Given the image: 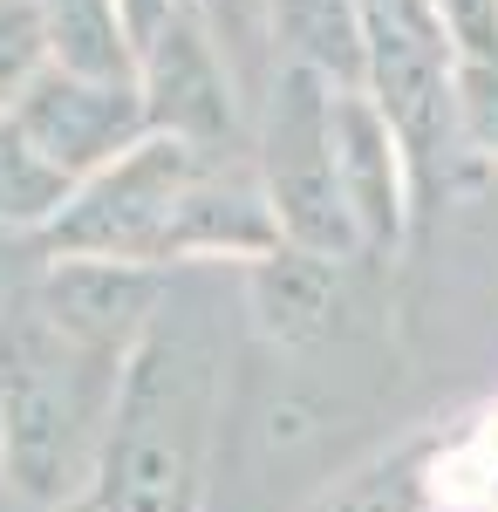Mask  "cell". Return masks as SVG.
<instances>
[{"label": "cell", "instance_id": "obj_16", "mask_svg": "<svg viewBox=\"0 0 498 512\" xmlns=\"http://www.w3.org/2000/svg\"><path fill=\"white\" fill-rule=\"evenodd\" d=\"M55 62L48 48V21L35 0H0V117L35 89V76Z\"/></svg>", "mask_w": 498, "mask_h": 512}, {"label": "cell", "instance_id": "obj_7", "mask_svg": "<svg viewBox=\"0 0 498 512\" xmlns=\"http://www.w3.org/2000/svg\"><path fill=\"white\" fill-rule=\"evenodd\" d=\"M171 280H178L171 267H144V260H48L28 308L82 349L130 362L157 308L171 301Z\"/></svg>", "mask_w": 498, "mask_h": 512}, {"label": "cell", "instance_id": "obj_11", "mask_svg": "<svg viewBox=\"0 0 498 512\" xmlns=\"http://www.w3.org/2000/svg\"><path fill=\"white\" fill-rule=\"evenodd\" d=\"M273 62H294L328 89H369L362 0H273Z\"/></svg>", "mask_w": 498, "mask_h": 512}, {"label": "cell", "instance_id": "obj_14", "mask_svg": "<svg viewBox=\"0 0 498 512\" xmlns=\"http://www.w3.org/2000/svg\"><path fill=\"white\" fill-rule=\"evenodd\" d=\"M437 458H444V444H403V451H389L376 465H362L355 478H342L328 499L314 512H437Z\"/></svg>", "mask_w": 498, "mask_h": 512}, {"label": "cell", "instance_id": "obj_19", "mask_svg": "<svg viewBox=\"0 0 498 512\" xmlns=\"http://www.w3.org/2000/svg\"><path fill=\"white\" fill-rule=\"evenodd\" d=\"M464 62H498V0H437Z\"/></svg>", "mask_w": 498, "mask_h": 512}, {"label": "cell", "instance_id": "obj_8", "mask_svg": "<svg viewBox=\"0 0 498 512\" xmlns=\"http://www.w3.org/2000/svg\"><path fill=\"white\" fill-rule=\"evenodd\" d=\"M335 171H342L348 219L362 233V260H389L417 226V171L369 89H335Z\"/></svg>", "mask_w": 498, "mask_h": 512}, {"label": "cell", "instance_id": "obj_17", "mask_svg": "<svg viewBox=\"0 0 498 512\" xmlns=\"http://www.w3.org/2000/svg\"><path fill=\"white\" fill-rule=\"evenodd\" d=\"M458 130L471 158L498 164V62H464L458 55Z\"/></svg>", "mask_w": 498, "mask_h": 512}, {"label": "cell", "instance_id": "obj_12", "mask_svg": "<svg viewBox=\"0 0 498 512\" xmlns=\"http://www.w3.org/2000/svg\"><path fill=\"white\" fill-rule=\"evenodd\" d=\"M35 7L48 21L55 69L103 76V82H137V48H130V28H123L116 0H35Z\"/></svg>", "mask_w": 498, "mask_h": 512}, {"label": "cell", "instance_id": "obj_21", "mask_svg": "<svg viewBox=\"0 0 498 512\" xmlns=\"http://www.w3.org/2000/svg\"><path fill=\"white\" fill-rule=\"evenodd\" d=\"M48 512H103V499H96V492H82V499H69V506H48Z\"/></svg>", "mask_w": 498, "mask_h": 512}, {"label": "cell", "instance_id": "obj_20", "mask_svg": "<svg viewBox=\"0 0 498 512\" xmlns=\"http://www.w3.org/2000/svg\"><path fill=\"white\" fill-rule=\"evenodd\" d=\"M123 7V28H130V48L144 55V41H157V28L171 21V14H185L192 0H116Z\"/></svg>", "mask_w": 498, "mask_h": 512}, {"label": "cell", "instance_id": "obj_18", "mask_svg": "<svg viewBox=\"0 0 498 512\" xmlns=\"http://www.w3.org/2000/svg\"><path fill=\"white\" fill-rule=\"evenodd\" d=\"M48 233H21V226H0V328L35 301L41 274H48Z\"/></svg>", "mask_w": 498, "mask_h": 512}, {"label": "cell", "instance_id": "obj_1", "mask_svg": "<svg viewBox=\"0 0 498 512\" xmlns=\"http://www.w3.org/2000/svg\"><path fill=\"white\" fill-rule=\"evenodd\" d=\"M205 274L212 267H178L171 301L157 308L151 335L130 349L103 465L89 485L103 512H198L205 499V451H212L219 383H226Z\"/></svg>", "mask_w": 498, "mask_h": 512}, {"label": "cell", "instance_id": "obj_15", "mask_svg": "<svg viewBox=\"0 0 498 512\" xmlns=\"http://www.w3.org/2000/svg\"><path fill=\"white\" fill-rule=\"evenodd\" d=\"M192 7L205 14V28L226 48L232 76H239L253 117H260V96H267L273 69H280V62H273V0H192Z\"/></svg>", "mask_w": 498, "mask_h": 512}, {"label": "cell", "instance_id": "obj_6", "mask_svg": "<svg viewBox=\"0 0 498 512\" xmlns=\"http://www.w3.org/2000/svg\"><path fill=\"white\" fill-rule=\"evenodd\" d=\"M14 123H21L76 185H89L96 171H110L123 151H137V144L151 137V110H144V89H137V82L76 76V69H55V62H48L35 76V89L14 103Z\"/></svg>", "mask_w": 498, "mask_h": 512}, {"label": "cell", "instance_id": "obj_10", "mask_svg": "<svg viewBox=\"0 0 498 512\" xmlns=\"http://www.w3.org/2000/svg\"><path fill=\"white\" fill-rule=\"evenodd\" d=\"M342 260H321V253H301V246H280L267 260L239 267V287H246V315L253 328L280 342V349H314L335 335V315H342Z\"/></svg>", "mask_w": 498, "mask_h": 512}, {"label": "cell", "instance_id": "obj_9", "mask_svg": "<svg viewBox=\"0 0 498 512\" xmlns=\"http://www.w3.org/2000/svg\"><path fill=\"white\" fill-rule=\"evenodd\" d=\"M280 219L267 205V185L253 158H212L192 178V192L171 219V239H164V267H253L280 253Z\"/></svg>", "mask_w": 498, "mask_h": 512}, {"label": "cell", "instance_id": "obj_3", "mask_svg": "<svg viewBox=\"0 0 498 512\" xmlns=\"http://www.w3.org/2000/svg\"><path fill=\"white\" fill-rule=\"evenodd\" d=\"M253 171L267 185L280 239L321 260H362V233L348 219L342 171H335V89L280 62L253 117Z\"/></svg>", "mask_w": 498, "mask_h": 512}, {"label": "cell", "instance_id": "obj_4", "mask_svg": "<svg viewBox=\"0 0 498 512\" xmlns=\"http://www.w3.org/2000/svg\"><path fill=\"white\" fill-rule=\"evenodd\" d=\"M205 164H212L205 151L151 130L137 151H123L110 171H96L76 192V205L48 233V253L55 260H144V267H164L171 219H178V205H185V192H192V178Z\"/></svg>", "mask_w": 498, "mask_h": 512}, {"label": "cell", "instance_id": "obj_13", "mask_svg": "<svg viewBox=\"0 0 498 512\" xmlns=\"http://www.w3.org/2000/svg\"><path fill=\"white\" fill-rule=\"evenodd\" d=\"M76 178L41 151L35 137L14 123V110L0 117V226L21 233H55V219L76 205Z\"/></svg>", "mask_w": 498, "mask_h": 512}, {"label": "cell", "instance_id": "obj_2", "mask_svg": "<svg viewBox=\"0 0 498 512\" xmlns=\"http://www.w3.org/2000/svg\"><path fill=\"white\" fill-rule=\"evenodd\" d=\"M123 369L130 362L69 342L35 308L7 321L0 328V485H14L35 512L82 499L103 465Z\"/></svg>", "mask_w": 498, "mask_h": 512}, {"label": "cell", "instance_id": "obj_5", "mask_svg": "<svg viewBox=\"0 0 498 512\" xmlns=\"http://www.w3.org/2000/svg\"><path fill=\"white\" fill-rule=\"evenodd\" d=\"M137 89H144L151 130L192 144L205 158H253V103H246L226 48L212 41L198 7L171 14L157 28V41H144Z\"/></svg>", "mask_w": 498, "mask_h": 512}]
</instances>
